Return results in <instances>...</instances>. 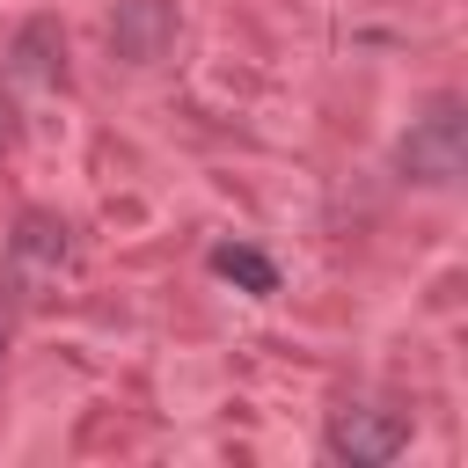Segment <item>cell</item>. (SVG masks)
<instances>
[{
	"mask_svg": "<svg viewBox=\"0 0 468 468\" xmlns=\"http://www.w3.org/2000/svg\"><path fill=\"white\" fill-rule=\"evenodd\" d=\"M7 344H15V307L0 300V358H7Z\"/></svg>",
	"mask_w": 468,
	"mask_h": 468,
	"instance_id": "52a82bcc",
	"label": "cell"
},
{
	"mask_svg": "<svg viewBox=\"0 0 468 468\" xmlns=\"http://www.w3.org/2000/svg\"><path fill=\"white\" fill-rule=\"evenodd\" d=\"M110 44H117V58L154 66V58L176 44V7H168V0H117V15H110Z\"/></svg>",
	"mask_w": 468,
	"mask_h": 468,
	"instance_id": "277c9868",
	"label": "cell"
},
{
	"mask_svg": "<svg viewBox=\"0 0 468 468\" xmlns=\"http://www.w3.org/2000/svg\"><path fill=\"white\" fill-rule=\"evenodd\" d=\"M212 271H219L227 285H241L249 300H271V292H278V263H271L263 249H249V241H219V249H212Z\"/></svg>",
	"mask_w": 468,
	"mask_h": 468,
	"instance_id": "8992f818",
	"label": "cell"
},
{
	"mask_svg": "<svg viewBox=\"0 0 468 468\" xmlns=\"http://www.w3.org/2000/svg\"><path fill=\"white\" fill-rule=\"evenodd\" d=\"M322 446H329V461H344V468H388V461L410 446V424H402L395 410L351 402V410H336V417H329Z\"/></svg>",
	"mask_w": 468,
	"mask_h": 468,
	"instance_id": "7a4b0ae2",
	"label": "cell"
},
{
	"mask_svg": "<svg viewBox=\"0 0 468 468\" xmlns=\"http://www.w3.org/2000/svg\"><path fill=\"white\" fill-rule=\"evenodd\" d=\"M395 168H402V183H431V190L453 183L468 168V102L461 95H431L424 117H410V132L395 146Z\"/></svg>",
	"mask_w": 468,
	"mask_h": 468,
	"instance_id": "6da1fadb",
	"label": "cell"
},
{
	"mask_svg": "<svg viewBox=\"0 0 468 468\" xmlns=\"http://www.w3.org/2000/svg\"><path fill=\"white\" fill-rule=\"evenodd\" d=\"M7 73H15V80H37V88H58V80H66V44H58V29H51V22H29V29L15 37V51H7Z\"/></svg>",
	"mask_w": 468,
	"mask_h": 468,
	"instance_id": "5b68a950",
	"label": "cell"
},
{
	"mask_svg": "<svg viewBox=\"0 0 468 468\" xmlns=\"http://www.w3.org/2000/svg\"><path fill=\"white\" fill-rule=\"evenodd\" d=\"M66 256H73V241H66V227H58L51 212H22V219H15V234H7L15 285H51V278L66 271Z\"/></svg>",
	"mask_w": 468,
	"mask_h": 468,
	"instance_id": "3957f363",
	"label": "cell"
},
{
	"mask_svg": "<svg viewBox=\"0 0 468 468\" xmlns=\"http://www.w3.org/2000/svg\"><path fill=\"white\" fill-rule=\"evenodd\" d=\"M7 117H15V110H7V102H0V146H7V139H15V124H7Z\"/></svg>",
	"mask_w": 468,
	"mask_h": 468,
	"instance_id": "ba28073f",
	"label": "cell"
}]
</instances>
